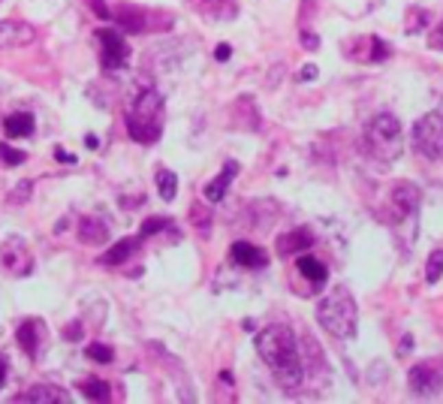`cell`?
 <instances>
[{
    "label": "cell",
    "mask_w": 443,
    "mask_h": 404,
    "mask_svg": "<svg viewBox=\"0 0 443 404\" xmlns=\"http://www.w3.org/2000/svg\"><path fill=\"white\" fill-rule=\"evenodd\" d=\"M317 320L332 338H353L356 335V326H359V308H356V299L350 296L347 287H335L323 302L317 305Z\"/></svg>",
    "instance_id": "cell-3"
},
{
    "label": "cell",
    "mask_w": 443,
    "mask_h": 404,
    "mask_svg": "<svg viewBox=\"0 0 443 404\" xmlns=\"http://www.w3.org/2000/svg\"><path fill=\"white\" fill-rule=\"evenodd\" d=\"M19 401H34V404H67L70 401V392L64 390V386H55V383H43V386H34V390H27L25 395H19Z\"/></svg>",
    "instance_id": "cell-16"
},
{
    "label": "cell",
    "mask_w": 443,
    "mask_h": 404,
    "mask_svg": "<svg viewBox=\"0 0 443 404\" xmlns=\"http://www.w3.org/2000/svg\"><path fill=\"white\" fill-rule=\"evenodd\" d=\"M157 12H148V10H139V6H118V10H112V19L118 21L121 27H124V34H145L148 27H172V19L166 15V19H157Z\"/></svg>",
    "instance_id": "cell-7"
},
{
    "label": "cell",
    "mask_w": 443,
    "mask_h": 404,
    "mask_svg": "<svg viewBox=\"0 0 443 404\" xmlns=\"http://www.w3.org/2000/svg\"><path fill=\"white\" fill-rule=\"evenodd\" d=\"M34 127H36V121L30 112H12V115H6V121H3V130L15 136V139H27V136L34 133Z\"/></svg>",
    "instance_id": "cell-20"
},
{
    "label": "cell",
    "mask_w": 443,
    "mask_h": 404,
    "mask_svg": "<svg viewBox=\"0 0 443 404\" xmlns=\"http://www.w3.org/2000/svg\"><path fill=\"white\" fill-rule=\"evenodd\" d=\"M160 230H172V220L169 217H148L139 230V239H151V235H157Z\"/></svg>",
    "instance_id": "cell-24"
},
{
    "label": "cell",
    "mask_w": 443,
    "mask_h": 404,
    "mask_svg": "<svg viewBox=\"0 0 443 404\" xmlns=\"http://www.w3.org/2000/svg\"><path fill=\"white\" fill-rule=\"evenodd\" d=\"M229 257H232L235 265H244V269H263V265L269 263L265 250L250 245V241H235V245L229 248Z\"/></svg>",
    "instance_id": "cell-12"
},
{
    "label": "cell",
    "mask_w": 443,
    "mask_h": 404,
    "mask_svg": "<svg viewBox=\"0 0 443 404\" xmlns=\"http://www.w3.org/2000/svg\"><path fill=\"white\" fill-rule=\"evenodd\" d=\"M25 160H27L25 151H19V148H12V145L0 142V166H21Z\"/></svg>",
    "instance_id": "cell-25"
},
{
    "label": "cell",
    "mask_w": 443,
    "mask_h": 404,
    "mask_svg": "<svg viewBox=\"0 0 443 404\" xmlns=\"http://www.w3.org/2000/svg\"><path fill=\"white\" fill-rule=\"evenodd\" d=\"M88 359L91 362H100V365H109L115 359V350L109 344H100V341H97V344L88 347Z\"/></svg>",
    "instance_id": "cell-27"
},
{
    "label": "cell",
    "mask_w": 443,
    "mask_h": 404,
    "mask_svg": "<svg viewBox=\"0 0 443 404\" xmlns=\"http://www.w3.org/2000/svg\"><path fill=\"white\" fill-rule=\"evenodd\" d=\"M440 274H443V250L438 248V250H431L429 265H425V281H429V284H438Z\"/></svg>",
    "instance_id": "cell-23"
},
{
    "label": "cell",
    "mask_w": 443,
    "mask_h": 404,
    "mask_svg": "<svg viewBox=\"0 0 443 404\" xmlns=\"http://www.w3.org/2000/svg\"><path fill=\"white\" fill-rule=\"evenodd\" d=\"M383 58H389V45L380 40V36H374L371 40V60H383Z\"/></svg>",
    "instance_id": "cell-28"
},
{
    "label": "cell",
    "mask_w": 443,
    "mask_h": 404,
    "mask_svg": "<svg viewBox=\"0 0 443 404\" xmlns=\"http://www.w3.org/2000/svg\"><path fill=\"white\" fill-rule=\"evenodd\" d=\"M235 175H239V163H235V160H226L224 172L205 185V200H208V202H220V200H224L226 190H229V181H232Z\"/></svg>",
    "instance_id": "cell-15"
},
{
    "label": "cell",
    "mask_w": 443,
    "mask_h": 404,
    "mask_svg": "<svg viewBox=\"0 0 443 404\" xmlns=\"http://www.w3.org/2000/svg\"><path fill=\"white\" fill-rule=\"evenodd\" d=\"M414 148L425 160L443 157V112H429L414 124Z\"/></svg>",
    "instance_id": "cell-5"
},
{
    "label": "cell",
    "mask_w": 443,
    "mask_h": 404,
    "mask_svg": "<svg viewBox=\"0 0 443 404\" xmlns=\"http://www.w3.org/2000/svg\"><path fill=\"white\" fill-rule=\"evenodd\" d=\"M91 6H94V12L100 15V19H106V21L112 19V6H109V0H91Z\"/></svg>",
    "instance_id": "cell-30"
},
{
    "label": "cell",
    "mask_w": 443,
    "mask_h": 404,
    "mask_svg": "<svg viewBox=\"0 0 443 404\" xmlns=\"http://www.w3.org/2000/svg\"><path fill=\"white\" fill-rule=\"evenodd\" d=\"M229 55H232V49H229V45H217V49H215L217 60H229Z\"/></svg>",
    "instance_id": "cell-35"
},
{
    "label": "cell",
    "mask_w": 443,
    "mask_h": 404,
    "mask_svg": "<svg viewBox=\"0 0 443 404\" xmlns=\"http://www.w3.org/2000/svg\"><path fill=\"white\" fill-rule=\"evenodd\" d=\"M296 269H299V274H304V281H311V289H320L326 284V278H329V269H326L317 257H304L302 254L299 260H296Z\"/></svg>",
    "instance_id": "cell-17"
},
{
    "label": "cell",
    "mask_w": 443,
    "mask_h": 404,
    "mask_svg": "<svg viewBox=\"0 0 443 404\" xmlns=\"http://www.w3.org/2000/svg\"><path fill=\"white\" fill-rule=\"evenodd\" d=\"M3 383H6V362L0 359V390H3Z\"/></svg>",
    "instance_id": "cell-37"
},
{
    "label": "cell",
    "mask_w": 443,
    "mask_h": 404,
    "mask_svg": "<svg viewBox=\"0 0 443 404\" xmlns=\"http://www.w3.org/2000/svg\"><path fill=\"white\" fill-rule=\"evenodd\" d=\"M365 139H368V148L374 157L392 163L401 154V121L392 112H380L368 124V130H365Z\"/></svg>",
    "instance_id": "cell-4"
},
{
    "label": "cell",
    "mask_w": 443,
    "mask_h": 404,
    "mask_svg": "<svg viewBox=\"0 0 443 404\" xmlns=\"http://www.w3.org/2000/svg\"><path fill=\"white\" fill-rule=\"evenodd\" d=\"M97 43H100V51H103V67L106 70H121V67L127 64L130 58V45L124 43V36L118 34V30H97L94 36Z\"/></svg>",
    "instance_id": "cell-9"
},
{
    "label": "cell",
    "mask_w": 443,
    "mask_h": 404,
    "mask_svg": "<svg viewBox=\"0 0 443 404\" xmlns=\"http://www.w3.org/2000/svg\"><path fill=\"white\" fill-rule=\"evenodd\" d=\"M317 75H320V70H317V67H314V64H308V67H302V73H299V79H302V82H314V79H317Z\"/></svg>",
    "instance_id": "cell-32"
},
{
    "label": "cell",
    "mask_w": 443,
    "mask_h": 404,
    "mask_svg": "<svg viewBox=\"0 0 443 404\" xmlns=\"http://www.w3.org/2000/svg\"><path fill=\"white\" fill-rule=\"evenodd\" d=\"M0 265L10 274H15V278H27V274L34 272V257H30L27 245L19 235H12V239H6L3 245H0Z\"/></svg>",
    "instance_id": "cell-8"
},
{
    "label": "cell",
    "mask_w": 443,
    "mask_h": 404,
    "mask_svg": "<svg viewBox=\"0 0 443 404\" xmlns=\"http://www.w3.org/2000/svg\"><path fill=\"white\" fill-rule=\"evenodd\" d=\"M311 245H314V233L311 230H289L280 235L274 248H278L280 257H293V254H304Z\"/></svg>",
    "instance_id": "cell-13"
},
{
    "label": "cell",
    "mask_w": 443,
    "mask_h": 404,
    "mask_svg": "<svg viewBox=\"0 0 443 404\" xmlns=\"http://www.w3.org/2000/svg\"><path fill=\"white\" fill-rule=\"evenodd\" d=\"M79 241L82 245H91V248L106 245V241H109V224H106L103 217H97V215L82 217L79 220Z\"/></svg>",
    "instance_id": "cell-11"
},
{
    "label": "cell",
    "mask_w": 443,
    "mask_h": 404,
    "mask_svg": "<svg viewBox=\"0 0 443 404\" xmlns=\"http://www.w3.org/2000/svg\"><path fill=\"white\" fill-rule=\"evenodd\" d=\"M79 392L85 395V399H91V401H109L112 399V386L106 383V380H82Z\"/></svg>",
    "instance_id": "cell-21"
},
{
    "label": "cell",
    "mask_w": 443,
    "mask_h": 404,
    "mask_svg": "<svg viewBox=\"0 0 443 404\" xmlns=\"http://www.w3.org/2000/svg\"><path fill=\"white\" fill-rule=\"evenodd\" d=\"M163 121H166L163 94L154 88H145L127 112V133L139 145H154L160 133H163Z\"/></svg>",
    "instance_id": "cell-2"
},
{
    "label": "cell",
    "mask_w": 443,
    "mask_h": 404,
    "mask_svg": "<svg viewBox=\"0 0 443 404\" xmlns=\"http://www.w3.org/2000/svg\"><path fill=\"white\" fill-rule=\"evenodd\" d=\"M55 154H58V160H60V163H75V157H70V154H67V151L60 148V145L55 148Z\"/></svg>",
    "instance_id": "cell-36"
},
{
    "label": "cell",
    "mask_w": 443,
    "mask_h": 404,
    "mask_svg": "<svg viewBox=\"0 0 443 404\" xmlns=\"http://www.w3.org/2000/svg\"><path fill=\"white\" fill-rule=\"evenodd\" d=\"M431 45H434V49H440V51H443V21L438 25V30L431 34Z\"/></svg>",
    "instance_id": "cell-34"
},
{
    "label": "cell",
    "mask_w": 443,
    "mask_h": 404,
    "mask_svg": "<svg viewBox=\"0 0 443 404\" xmlns=\"http://www.w3.org/2000/svg\"><path fill=\"white\" fill-rule=\"evenodd\" d=\"M302 45H304L308 51H317V49H320V36L311 34V30H302Z\"/></svg>",
    "instance_id": "cell-31"
},
{
    "label": "cell",
    "mask_w": 443,
    "mask_h": 404,
    "mask_svg": "<svg viewBox=\"0 0 443 404\" xmlns=\"http://www.w3.org/2000/svg\"><path fill=\"white\" fill-rule=\"evenodd\" d=\"M64 338H67V341H79V338H82V326H79V323H70V326L64 329Z\"/></svg>",
    "instance_id": "cell-33"
},
{
    "label": "cell",
    "mask_w": 443,
    "mask_h": 404,
    "mask_svg": "<svg viewBox=\"0 0 443 404\" xmlns=\"http://www.w3.org/2000/svg\"><path fill=\"white\" fill-rule=\"evenodd\" d=\"M190 220H193V224L200 226L202 235H208V230H211V209H205V205L196 202L193 211H190Z\"/></svg>",
    "instance_id": "cell-26"
},
{
    "label": "cell",
    "mask_w": 443,
    "mask_h": 404,
    "mask_svg": "<svg viewBox=\"0 0 443 404\" xmlns=\"http://www.w3.org/2000/svg\"><path fill=\"white\" fill-rule=\"evenodd\" d=\"M85 145H88L91 151H97V145H100V142H97V136H88V139H85Z\"/></svg>",
    "instance_id": "cell-38"
},
{
    "label": "cell",
    "mask_w": 443,
    "mask_h": 404,
    "mask_svg": "<svg viewBox=\"0 0 443 404\" xmlns=\"http://www.w3.org/2000/svg\"><path fill=\"white\" fill-rule=\"evenodd\" d=\"M30 190H34V181H19V187L12 190L10 200H12V202H25L27 196H30Z\"/></svg>",
    "instance_id": "cell-29"
},
{
    "label": "cell",
    "mask_w": 443,
    "mask_h": 404,
    "mask_svg": "<svg viewBox=\"0 0 443 404\" xmlns=\"http://www.w3.org/2000/svg\"><path fill=\"white\" fill-rule=\"evenodd\" d=\"M256 353L259 359L272 368L274 380L284 392H296L304 383L302 356L296 347V335L287 326H269L256 335Z\"/></svg>",
    "instance_id": "cell-1"
},
{
    "label": "cell",
    "mask_w": 443,
    "mask_h": 404,
    "mask_svg": "<svg viewBox=\"0 0 443 404\" xmlns=\"http://www.w3.org/2000/svg\"><path fill=\"white\" fill-rule=\"evenodd\" d=\"M40 332H43V320H25L15 329V341H19V347L25 350L30 359H36V353H40Z\"/></svg>",
    "instance_id": "cell-14"
},
{
    "label": "cell",
    "mask_w": 443,
    "mask_h": 404,
    "mask_svg": "<svg viewBox=\"0 0 443 404\" xmlns=\"http://www.w3.org/2000/svg\"><path fill=\"white\" fill-rule=\"evenodd\" d=\"M36 40V30L27 25V21H0V49H21V45H30Z\"/></svg>",
    "instance_id": "cell-10"
},
{
    "label": "cell",
    "mask_w": 443,
    "mask_h": 404,
    "mask_svg": "<svg viewBox=\"0 0 443 404\" xmlns=\"http://www.w3.org/2000/svg\"><path fill=\"white\" fill-rule=\"evenodd\" d=\"M136 250H139V239H121L118 245H112V248L100 257V263H103V265H124L130 257L136 254Z\"/></svg>",
    "instance_id": "cell-19"
},
{
    "label": "cell",
    "mask_w": 443,
    "mask_h": 404,
    "mask_svg": "<svg viewBox=\"0 0 443 404\" xmlns=\"http://www.w3.org/2000/svg\"><path fill=\"white\" fill-rule=\"evenodd\" d=\"M157 190H160V200L172 202L175 193H178V175L169 169H157Z\"/></svg>",
    "instance_id": "cell-22"
},
{
    "label": "cell",
    "mask_w": 443,
    "mask_h": 404,
    "mask_svg": "<svg viewBox=\"0 0 443 404\" xmlns=\"http://www.w3.org/2000/svg\"><path fill=\"white\" fill-rule=\"evenodd\" d=\"M392 205L404 215H414V211L419 209V187L410 185V181H401L398 187L392 190Z\"/></svg>",
    "instance_id": "cell-18"
},
{
    "label": "cell",
    "mask_w": 443,
    "mask_h": 404,
    "mask_svg": "<svg viewBox=\"0 0 443 404\" xmlns=\"http://www.w3.org/2000/svg\"><path fill=\"white\" fill-rule=\"evenodd\" d=\"M410 392L419 399H434L443 390V359H425L410 368Z\"/></svg>",
    "instance_id": "cell-6"
}]
</instances>
